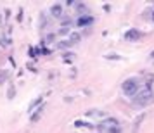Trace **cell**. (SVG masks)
<instances>
[{"instance_id": "12", "label": "cell", "mask_w": 154, "mask_h": 133, "mask_svg": "<svg viewBox=\"0 0 154 133\" xmlns=\"http://www.w3.org/2000/svg\"><path fill=\"white\" fill-rule=\"evenodd\" d=\"M75 126H87V128H92L88 123H83V121H75Z\"/></svg>"}, {"instance_id": "10", "label": "cell", "mask_w": 154, "mask_h": 133, "mask_svg": "<svg viewBox=\"0 0 154 133\" xmlns=\"http://www.w3.org/2000/svg\"><path fill=\"white\" fill-rule=\"evenodd\" d=\"M14 95H16V88H14V85H11V86H9V90H7V98H9V100H12Z\"/></svg>"}, {"instance_id": "5", "label": "cell", "mask_w": 154, "mask_h": 133, "mask_svg": "<svg viewBox=\"0 0 154 133\" xmlns=\"http://www.w3.org/2000/svg\"><path fill=\"white\" fill-rule=\"evenodd\" d=\"M125 38L126 40H132V42L133 40H139L140 38V31L139 29H130V31H126L125 33Z\"/></svg>"}, {"instance_id": "2", "label": "cell", "mask_w": 154, "mask_h": 133, "mask_svg": "<svg viewBox=\"0 0 154 133\" xmlns=\"http://www.w3.org/2000/svg\"><path fill=\"white\" fill-rule=\"evenodd\" d=\"M121 90H123V93H125V95L133 97V95L139 92V83H137V80H135V78H130V80L123 81V85H121Z\"/></svg>"}, {"instance_id": "15", "label": "cell", "mask_w": 154, "mask_h": 133, "mask_svg": "<svg viewBox=\"0 0 154 133\" xmlns=\"http://www.w3.org/2000/svg\"><path fill=\"white\" fill-rule=\"evenodd\" d=\"M76 7H78V11H80V12H82V11H85V5H83V4H78Z\"/></svg>"}, {"instance_id": "9", "label": "cell", "mask_w": 154, "mask_h": 133, "mask_svg": "<svg viewBox=\"0 0 154 133\" xmlns=\"http://www.w3.org/2000/svg\"><path fill=\"white\" fill-rule=\"evenodd\" d=\"M42 100H43L42 97H38V98H35V100H33V102H31V104H29V107H28V111L31 112V111H33V109H35V107H36V105H38V104H40V102H42Z\"/></svg>"}, {"instance_id": "13", "label": "cell", "mask_w": 154, "mask_h": 133, "mask_svg": "<svg viewBox=\"0 0 154 133\" xmlns=\"http://www.w3.org/2000/svg\"><path fill=\"white\" fill-rule=\"evenodd\" d=\"M5 78H7V71H2V74H0V83H4Z\"/></svg>"}, {"instance_id": "7", "label": "cell", "mask_w": 154, "mask_h": 133, "mask_svg": "<svg viewBox=\"0 0 154 133\" xmlns=\"http://www.w3.org/2000/svg\"><path fill=\"white\" fill-rule=\"evenodd\" d=\"M42 114H43V104L40 105V107H38V109H36L35 112H33V116H31V123H36V121H38V119L42 118Z\"/></svg>"}, {"instance_id": "1", "label": "cell", "mask_w": 154, "mask_h": 133, "mask_svg": "<svg viewBox=\"0 0 154 133\" xmlns=\"http://www.w3.org/2000/svg\"><path fill=\"white\" fill-rule=\"evenodd\" d=\"M154 95L151 93V88L149 86H146V90H142L139 93V95H135V98H133V105H137V107H142V105H147L152 102Z\"/></svg>"}, {"instance_id": "4", "label": "cell", "mask_w": 154, "mask_h": 133, "mask_svg": "<svg viewBox=\"0 0 154 133\" xmlns=\"http://www.w3.org/2000/svg\"><path fill=\"white\" fill-rule=\"evenodd\" d=\"M78 26H88L94 23V17L92 16H82V17H78Z\"/></svg>"}, {"instance_id": "14", "label": "cell", "mask_w": 154, "mask_h": 133, "mask_svg": "<svg viewBox=\"0 0 154 133\" xmlns=\"http://www.w3.org/2000/svg\"><path fill=\"white\" fill-rule=\"evenodd\" d=\"M109 133H119V128L118 126H112V128H109Z\"/></svg>"}, {"instance_id": "8", "label": "cell", "mask_w": 154, "mask_h": 133, "mask_svg": "<svg viewBox=\"0 0 154 133\" xmlns=\"http://www.w3.org/2000/svg\"><path fill=\"white\" fill-rule=\"evenodd\" d=\"M80 38H82V36H80V33H71L69 35V45H73V43H78L80 42Z\"/></svg>"}, {"instance_id": "16", "label": "cell", "mask_w": 154, "mask_h": 133, "mask_svg": "<svg viewBox=\"0 0 154 133\" xmlns=\"http://www.w3.org/2000/svg\"><path fill=\"white\" fill-rule=\"evenodd\" d=\"M68 31H69V29H68V28H61V31H59V33H61V35H66Z\"/></svg>"}, {"instance_id": "3", "label": "cell", "mask_w": 154, "mask_h": 133, "mask_svg": "<svg viewBox=\"0 0 154 133\" xmlns=\"http://www.w3.org/2000/svg\"><path fill=\"white\" fill-rule=\"evenodd\" d=\"M112 126H118V121L114 118H107L106 121H102L100 125H99V130H109V128H112Z\"/></svg>"}, {"instance_id": "11", "label": "cell", "mask_w": 154, "mask_h": 133, "mask_svg": "<svg viewBox=\"0 0 154 133\" xmlns=\"http://www.w3.org/2000/svg\"><path fill=\"white\" fill-rule=\"evenodd\" d=\"M87 116H104V112H100V111H95V109H92V111L87 112Z\"/></svg>"}, {"instance_id": "6", "label": "cell", "mask_w": 154, "mask_h": 133, "mask_svg": "<svg viewBox=\"0 0 154 133\" xmlns=\"http://www.w3.org/2000/svg\"><path fill=\"white\" fill-rule=\"evenodd\" d=\"M50 14L54 16V17H61V16H63V5H61V4L52 5V7H50Z\"/></svg>"}]
</instances>
